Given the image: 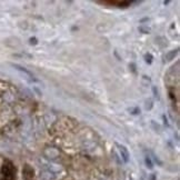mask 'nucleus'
Returning <instances> with one entry per match:
<instances>
[{"instance_id":"f257e3e1","label":"nucleus","mask_w":180,"mask_h":180,"mask_svg":"<svg viewBox=\"0 0 180 180\" xmlns=\"http://www.w3.org/2000/svg\"><path fill=\"white\" fill-rule=\"evenodd\" d=\"M117 147H118V149H119L120 154H121V157L123 158L125 162H128V160H129V152H128L127 148H126L125 146L119 145V143H117Z\"/></svg>"}]
</instances>
